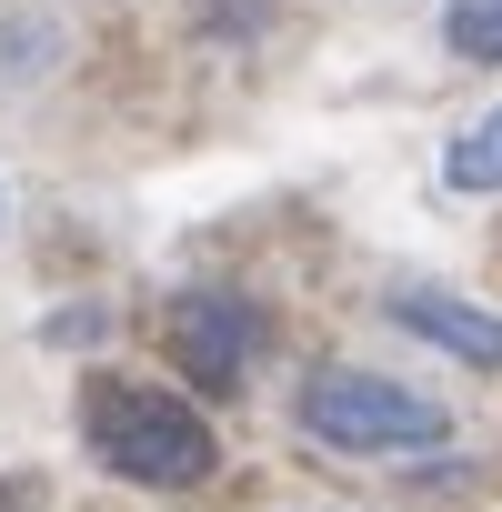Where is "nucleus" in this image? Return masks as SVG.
<instances>
[{"instance_id": "nucleus-1", "label": "nucleus", "mask_w": 502, "mask_h": 512, "mask_svg": "<svg viewBox=\"0 0 502 512\" xmlns=\"http://www.w3.org/2000/svg\"><path fill=\"white\" fill-rule=\"evenodd\" d=\"M81 442L111 482H141V492H201L221 472V432L161 392V382H131V372H91L81 382Z\"/></svg>"}, {"instance_id": "nucleus-2", "label": "nucleus", "mask_w": 502, "mask_h": 512, "mask_svg": "<svg viewBox=\"0 0 502 512\" xmlns=\"http://www.w3.org/2000/svg\"><path fill=\"white\" fill-rule=\"evenodd\" d=\"M302 432H312L322 452L382 462V452H432L452 422H442L432 392H412V382H392V372H352V362H332V372L302 382Z\"/></svg>"}, {"instance_id": "nucleus-3", "label": "nucleus", "mask_w": 502, "mask_h": 512, "mask_svg": "<svg viewBox=\"0 0 502 512\" xmlns=\"http://www.w3.org/2000/svg\"><path fill=\"white\" fill-rule=\"evenodd\" d=\"M161 352L191 392H241L251 362H262V312H251L241 292H181L161 312Z\"/></svg>"}, {"instance_id": "nucleus-4", "label": "nucleus", "mask_w": 502, "mask_h": 512, "mask_svg": "<svg viewBox=\"0 0 502 512\" xmlns=\"http://www.w3.org/2000/svg\"><path fill=\"white\" fill-rule=\"evenodd\" d=\"M392 322H402L412 342H432L442 362H462V372H502V312H492V302H462V292H402Z\"/></svg>"}, {"instance_id": "nucleus-5", "label": "nucleus", "mask_w": 502, "mask_h": 512, "mask_svg": "<svg viewBox=\"0 0 502 512\" xmlns=\"http://www.w3.org/2000/svg\"><path fill=\"white\" fill-rule=\"evenodd\" d=\"M442 181H452V191H502V111H482V121L442 151Z\"/></svg>"}, {"instance_id": "nucleus-6", "label": "nucleus", "mask_w": 502, "mask_h": 512, "mask_svg": "<svg viewBox=\"0 0 502 512\" xmlns=\"http://www.w3.org/2000/svg\"><path fill=\"white\" fill-rule=\"evenodd\" d=\"M442 41H452V61H502V0H452L442 11Z\"/></svg>"}, {"instance_id": "nucleus-7", "label": "nucleus", "mask_w": 502, "mask_h": 512, "mask_svg": "<svg viewBox=\"0 0 502 512\" xmlns=\"http://www.w3.org/2000/svg\"><path fill=\"white\" fill-rule=\"evenodd\" d=\"M0 221H11V191H0Z\"/></svg>"}]
</instances>
